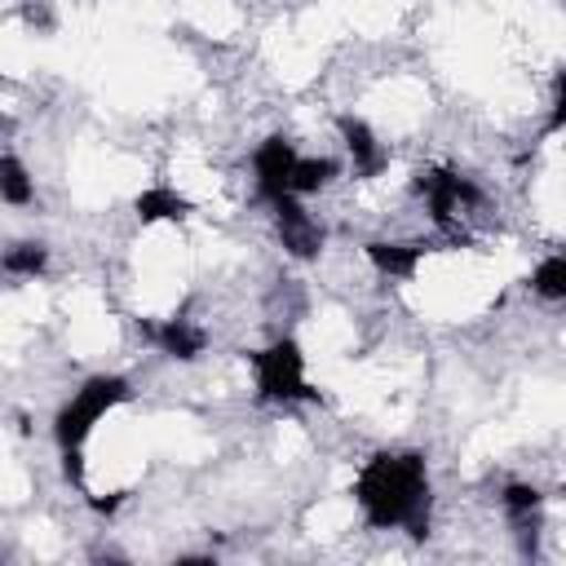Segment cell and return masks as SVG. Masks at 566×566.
<instances>
[{
  "mask_svg": "<svg viewBox=\"0 0 566 566\" xmlns=\"http://www.w3.org/2000/svg\"><path fill=\"white\" fill-rule=\"evenodd\" d=\"M248 363L256 371L261 402H314L318 398V389L305 380V354L292 336H279L265 349H252Z\"/></svg>",
  "mask_w": 566,
  "mask_h": 566,
  "instance_id": "277c9868",
  "label": "cell"
},
{
  "mask_svg": "<svg viewBox=\"0 0 566 566\" xmlns=\"http://www.w3.org/2000/svg\"><path fill=\"white\" fill-rule=\"evenodd\" d=\"M270 217H274V230H279V243H283L287 256H296V261H318V252H323V243H327V230H323V221H314V217L301 208L296 195L274 199V203H270Z\"/></svg>",
  "mask_w": 566,
  "mask_h": 566,
  "instance_id": "8992f818",
  "label": "cell"
},
{
  "mask_svg": "<svg viewBox=\"0 0 566 566\" xmlns=\"http://www.w3.org/2000/svg\"><path fill=\"white\" fill-rule=\"evenodd\" d=\"M44 265H49V248L35 243V239H22V243H9L4 248V274L35 279V274H44Z\"/></svg>",
  "mask_w": 566,
  "mask_h": 566,
  "instance_id": "9a60e30c",
  "label": "cell"
},
{
  "mask_svg": "<svg viewBox=\"0 0 566 566\" xmlns=\"http://www.w3.org/2000/svg\"><path fill=\"white\" fill-rule=\"evenodd\" d=\"M363 252H367V261L385 274V279H411L416 270H420V261H424V252H429V243H394V239H371V243H363Z\"/></svg>",
  "mask_w": 566,
  "mask_h": 566,
  "instance_id": "9c48e42d",
  "label": "cell"
},
{
  "mask_svg": "<svg viewBox=\"0 0 566 566\" xmlns=\"http://www.w3.org/2000/svg\"><path fill=\"white\" fill-rule=\"evenodd\" d=\"M336 177H340V164L332 155H301L296 159V172H292V195L296 199H310V195L327 190Z\"/></svg>",
  "mask_w": 566,
  "mask_h": 566,
  "instance_id": "7c38bea8",
  "label": "cell"
},
{
  "mask_svg": "<svg viewBox=\"0 0 566 566\" xmlns=\"http://www.w3.org/2000/svg\"><path fill=\"white\" fill-rule=\"evenodd\" d=\"M0 199L9 208H27L35 199V181H31V172H27V164L18 155H4L0 159Z\"/></svg>",
  "mask_w": 566,
  "mask_h": 566,
  "instance_id": "4fadbf2b",
  "label": "cell"
},
{
  "mask_svg": "<svg viewBox=\"0 0 566 566\" xmlns=\"http://www.w3.org/2000/svg\"><path fill=\"white\" fill-rule=\"evenodd\" d=\"M500 509H504V517H509V526H513V535H517V548H522L526 557H535L539 513H544L539 486H531V482H509V486L500 491Z\"/></svg>",
  "mask_w": 566,
  "mask_h": 566,
  "instance_id": "52a82bcc",
  "label": "cell"
},
{
  "mask_svg": "<svg viewBox=\"0 0 566 566\" xmlns=\"http://www.w3.org/2000/svg\"><path fill=\"white\" fill-rule=\"evenodd\" d=\"M62 478L75 482V486H84V455H80V447L62 451Z\"/></svg>",
  "mask_w": 566,
  "mask_h": 566,
  "instance_id": "e0dca14e",
  "label": "cell"
},
{
  "mask_svg": "<svg viewBox=\"0 0 566 566\" xmlns=\"http://www.w3.org/2000/svg\"><path fill=\"white\" fill-rule=\"evenodd\" d=\"M150 340H155L168 358H181V363H195V358L203 354V345H208L203 327H195L190 318H164L159 327H150Z\"/></svg>",
  "mask_w": 566,
  "mask_h": 566,
  "instance_id": "30bf717a",
  "label": "cell"
},
{
  "mask_svg": "<svg viewBox=\"0 0 566 566\" xmlns=\"http://www.w3.org/2000/svg\"><path fill=\"white\" fill-rule=\"evenodd\" d=\"M296 146L283 137V133H274V137H265L256 150H252V186H256V199L270 208L274 199H283V195H292V172H296Z\"/></svg>",
  "mask_w": 566,
  "mask_h": 566,
  "instance_id": "5b68a950",
  "label": "cell"
},
{
  "mask_svg": "<svg viewBox=\"0 0 566 566\" xmlns=\"http://www.w3.org/2000/svg\"><path fill=\"white\" fill-rule=\"evenodd\" d=\"M562 128H566V66L557 71V84H553V111H548L544 133H562Z\"/></svg>",
  "mask_w": 566,
  "mask_h": 566,
  "instance_id": "2e32d148",
  "label": "cell"
},
{
  "mask_svg": "<svg viewBox=\"0 0 566 566\" xmlns=\"http://www.w3.org/2000/svg\"><path fill=\"white\" fill-rule=\"evenodd\" d=\"M411 190L424 199L429 221H433L451 243H469V234L460 230V217L486 203V195H482V186H478L473 177H464V172H455V168H424V172H416Z\"/></svg>",
  "mask_w": 566,
  "mask_h": 566,
  "instance_id": "3957f363",
  "label": "cell"
},
{
  "mask_svg": "<svg viewBox=\"0 0 566 566\" xmlns=\"http://www.w3.org/2000/svg\"><path fill=\"white\" fill-rule=\"evenodd\" d=\"M128 380L124 376H88L62 407H57V416H53V438H57V451H71V447H84L88 442V433H93V424L106 416V411H115L119 402H128Z\"/></svg>",
  "mask_w": 566,
  "mask_h": 566,
  "instance_id": "7a4b0ae2",
  "label": "cell"
},
{
  "mask_svg": "<svg viewBox=\"0 0 566 566\" xmlns=\"http://www.w3.org/2000/svg\"><path fill=\"white\" fill-rule=\"evenodd\" d=\"M336 128H340V142H345L349 164H354L358 177H376V172L389 164V150H385L380 137L367 128V119H358V115H340Z\"/></svg>",
  "mask_w": 566,
  "mask_h": 566,
  "instance_id": "ba28073f",
  "label": "cell"
},
{
  "mask_svg": "<svg viewBox=\"0 0 566 566\" xmlns=\"http://www.w3.org/2000/svg\"><path fill=\"white\" fill-rule=\"evenodd\" d=\"M531 292L539 301H566V252H553L535 265L531 274Z\"/></svg>",
  "mask_w": 566,
  "mask_h": 566,
  "instance_id": "5bb4252c",
  "label": "cell"
},
{
  "mask_svg": "<svg viewBox=\"0 0 566 566\" xmlns=\"http://www.w3.org/2000/svg\"><path fill=\"white\" fill-rule=\"evenodd\" d=\"M133 212H137V221H186L190 212H195V203L186 199V195H177L172 186H150V190H142L137 199H133Z\"/></svg>",
  "mask_w": 566,
  "mask_h": 566,
  "instance_id": "8fae6325",
  "label": "cell"
},
{
  "mask_svg": "<svg viewBox=\"0 0 566 566\" xmlns=\"http://www.w3.org/2000/svg\"><path fill=\"white\" fill-rule=\"evenodd\" d=\"M354 500L371 531H407L411 539L429 535V464L420 451H376L358 478Z\"/></svg>",
  "mask_w": 566,
  "mask_h": 566,
  "instance_id": "6da1fadb",
  "label": "cell"
}]
</instances>
